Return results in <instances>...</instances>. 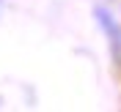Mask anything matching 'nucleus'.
<instances>
[{"label":"nucleus","instance_id":"f257e3e1","mask_svg":"<svg viewBox=\"0 0 121 112\" xmlns=\"http://www.w3.org/2000/svg\"><path fill=\"white\" fill-rule=\"evenodd\" d=\"M94 14H96L99 27L105 30L107 41H110V52H113V60L121 66V25L116 22V16L110 14L107 8H102V6H96V8H94Z\"/></svg>","mask_w":121,"mask_h":112},{"label":"nucleus","instance_id":"f03ea898","mask_svg":"<svg viewBox=\"0 0 121 112\" xmlns=\"http://www.w3.org/2000/svg\"><path fill=\"white\" fill-rule=\"evenodd\" d=\"M3 6H6V3H3V0H0V8H3Z\"/></svg>","mask_w":121,"mask_h":112}]
</instances>
